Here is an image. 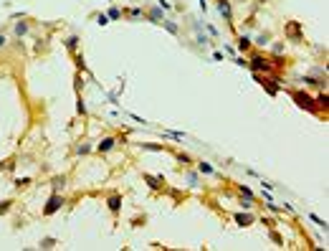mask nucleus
<instances>
[{"instance_id":"1","label":"nucleus","mask_w":329,"mask_h":251,"mask_svg":"<svg viewBox=\"0 0 329 251\" xmlns=\"http://www.w3.org/2000/svg\"><path fill=\"white\" fill-rule=\"evenodd\" d=\"M58 205H63V200H61L58 195H53L51 200H48V205H46V211H43V213H46V216H51L53 211H58Z\"/></svg>"},{"instance_id":"2","label":"nucleus","mask_w":329,"mask_h":251,"mask_svg":"<svg viewBox=\"0 0 329 251\" xmlns=\"http://www.w3.org/2000/svg\"><path fill=\"white\" fill-rule=\"evenodd\" d=\"M294 99H296V102H299V107H306V109H314V104H311V99H309V97H306V94H299V91H296V94H294Z\"/></svg>"},{"instance_id":"3","label":"nucleus","mask_w":329,"mask_h":251,"mask_svg":"<svg viewBox=\"0 0 329 251\" xmlns=\"http://www.w3.org/2000/svg\"><path fill=\"white\" fill-rule=\"evenodd\" d=\"M253 66H256V69H261V66H263V69H268V61H266V59H261V56H256V59H253Z\"/></svg>"},{"instance_id":"4","label":"nucleus","mask_w":329,"mask_h":251,"mask_svg":"<svg viewBox=\"0 0 329 251\" xmlns=\"http://www.w3.org/2000/svg\"><path fill=\"white\" fill-rule=\"evenodd\" d=\"M218 8H220V13H223L225 18L231 15V8H228V0H220V5H218Z\"/></svg>"},{"instance_id":"5","label":"nucleus","mask_w":329,"mask_h":251,"mask_svg":"<svg viewBox=\"0 0 329 251\" xmlns=\"http://www.w3.org/2000/svg\"><path fill=\"white\" fill-rule=\"evenodd\" d=\"M111 145H114V140H111V137H106L101 145H99V150H104V152H106V150H111Z\"/></svg>"},{"instance_id":"6","label":"nucleus","mask_w":329,"mask_h":251,"mask_svg":"<svg viewBox=\"0 0 329 251\" xmlns=\"http://www.w3.org/2000/svg\"><path fill=\"white\" fill-rule=\"evenodd\" d=\"M25 31H28V25H25V23H18V25H15V33H18V36H23Z\"/></svg>"},{"instance_id":"7","label":"nucleus","mask_w":329,"mask_h":251,"mask_svg":"<svg viewBox=\"0 0 329 251\" xmlns=\"http://www.w3.org/2000/svg\"><path fill=\"white\" fill-rule=\"evenodd\" d=\"M109 208H111V211H119V198H111L109 200Z\"/></svg>"},{"instance_id":"8","label":"nucleus","mask_w":329,"mask_h":251,"mask_svg":"<svg viewBox=\"0 0 329 251\" xmlns=\"http://www.w3.org/2000/svg\"><path fill=\"white\" fill-rule=\"evenodd\" d=\"M235 221H238V223H251V216H238Z\"/></svg>"},{"instance_id":"9","label":"nucleus","mask_w":329,"mask_h":251,"mask_svg":"<svg viewBox=\"0 0 329 251\" xmlns=\"http://www.w3.org/2000/svg\"><path fill=\"white\" fill-rule=\"evenodd\" d=\"M238 43H241V51H243V48H248V46H251V43H248V38H241Z\"/></svg>"},{"instance_id":"10","label":"nucleus","mask_w":329,"mask_h":251,"mask_svg":"<svg viewBox=\"0 0 329 251\" xmlns=\"http://www.w3.org/2000/svg\"><path fill=\"white\" fill-rule=\"evenodd\" d=\"M8 205H10V203H0V213H5V211H8Z\"/></svg>"},{"instance_id":"11","label":"nucleus","mask_w":329,"mask_h":251,"mask_svg":"<svg viewBox=\"0 0 329 251\" xmlns=\"http://www.w3.org/2000/svg\"><path fill=\"white\" fill-rule=\"evenodd\" d=\"M3 43H5V38H3V36H0V46H3Z\"/></svg>"}]
</instances>
